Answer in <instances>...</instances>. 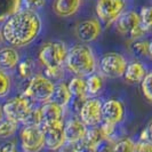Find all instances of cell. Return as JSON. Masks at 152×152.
<instances>
[{
	"instance_id": "obj_5",
	"label": "cell",
	"mask_w": 152,
	"mask_h": 152,
	"mask_svg": "<svg viewBox=\"0 0 152 152\" xmlns=\"http://www.w3.org/2000/svg\"><path fill=\"white\" fill-rule=\"evenodd\" d=\"M1 109H2L4 117L6 119L16 124H23V121L26 119V117L29 115L33 107H32L31 99L21 95L6 101Z\"/></svg>"
},
{
	"instance_id": "obj_9",
	"label": "cell",
	"mask_w": 152,
	"mask_h": 152,
	"mask_svg": "<svg viewBox=\"0 0 152 152\" xmlns=\"http://www.w3.org/2000/svg\"><path fill=\"white\" fill-rule=\"evenodd\" d=\"M103 102L97 97H88L85 101L79 112V118L87 127H95L102 124Z\"/></svg>"
},
{
	"instance_id": "obj_20",
	"label": "cell",
	"mask_w": 152,
	"mask_h": 152,
	"mask_svg": "<svg viewBox=\"0 0 152 152\" xmlns=\"http://www.w3.org/2000/svg\"><path fill=\"white\" fill-rule=\"evenodd\" d=\"M20 64L18 52L13 47L0 49V68L1 70H12Z\"/></svg>"
},
{
	"instance_id": "obj_26",
	"label": "cell",
	"mask_w": 152,
	"mask_h": 152,
	"mask_svg": "<svg viewBox=\"0 0 152 152\" xmlns=\"http://www.w3.org/2000/svg\"><path fill=\"white\" fill-rule=\"evenodd\" d=\"M132 52L138 57H149V40H135L132 44Z\"/></svg>"
},
{
	"instance_id": "obj_4",
	"label": "cell",
	"mask_w": 152,
	"mask_h": 152,
	"mask_svg": "<svg viewBox=\"0 0 152 152\" xmlns=\"http://www.w3.org/2000/svg\"><path fill=\"white\" fill-rule=\"evenodd\" d=\"M55 91V84L52 79L46 76H34L31 78L26 86L23 96L39 103H47L52 101Z\"/></svg>"
},
{
	"instance_id": "obj_23",
	"label": "cell",
	"mask_w": 152,
	"mask_h": 152,
	"mask_svg": "<svg viewBox=\"0 0 152 152\" xmlns=\"http://www.w3.org/2000/svg\"><path fill=\"white\" fill-rule=\"evenodd\" d=\"M86 85H87V94H88V96H95L101 91L102 87H103V79L99 75L94 73L91 76L87 77Z\"/></svg>"
},
{
	"instance_id": "obj_33",
	"label": "cell",
	"mask_w": 152,
	"mask_h": 152,
	"mask_svg": "<svg viewBox=\"0 0 152 152\" xmlns=\"http://www.w3.org/2000/svg\"><path fill=\"white\" fill-rule=\"evenodd\" d=\"M25 9L36 12L38 9H41L46 5V0H22Z\"/></svg>"
},
{
	"instance_id": "obj_31",
	"label": "cell",
	"mask_w": 152,
	"mask_h": 152,
	"mask_svg": "<svg viewBox=\"0 0 152 152\" xmlns=\"http://www.w3.org/2000/svg\"><path fill=\"white\" fill-rule=\"evenodd\" d=\"M12 87V80L10 77L8 76L4 70L0 69V97H5L10 91Z\"/></svg>"
},
{
	"instance_id": "obj_2",
	"label": "cell",
	"mask_w": 152,
	"mask_h": 152,
	"mask_svg": "<svg viewBox=\"0 0 152 152\" xmlns=\"http://www.w3.org/2000/svg\"><path fill=\"white\" fill-rule=\"evenodd\" d=\"M68 50L66 46L60 41H48L41 46L38 58L46 69V77L49 79H56L62 76Z\"/></svg>"
},
{
	"instance_id": "obj_14",
	"label": "cell",
	"mask_w": 152,
	"mask_h": 152,
	"mask_svg": "<svg viewBox=\"0 0 152 152\" xmlns=\"http://www.w3.org/2000/svg\"><path fill=\"white\" fill-rule=\"evenodd\" d=\"M140 25V14L135 10H125L115 21V29L124 36H129Z\"/></svg>"
},
{
	"instance_id": "obj_11",
	"label": "cell",
	"mask_w": 152,
	"mask_h": 152,
	"mask_svg": "<svg viewBox=\"0 0 152 152\" xmlns=\"http://www.w3.org/2000/svg\"><path fill=\"white\" fill-rule=\"evenodd\" d=\"M102 32V25L97 18H89L78 23L75 29L77 38L83 42H93L99 37Z\"/></svg>"
},
{
	"instance_id": "obj_1",
	"label": "cell",
	"mask_w": 152,
	"mask_h": 152,
	"mask_svg": "<svg viewBox=\"0 0 152 152\" xmlns=\"http://www.w3.org/2000/svg\"><path fill=\"white\" fill-rule=\"evenodd\" d=\"M41 28V18L36 12L21 9L5 21L1 28V37L13 47H25L38 38Z\"/></svg>"
},
{
	"instance_id": "obj_22",
	"label": "cell",
	"mask_w": 152,
	"mask_h": 152,
	"mask_svg": "<svg viewBox=\"0 0 152 152\" xmlns=\"http://www.w3.org/2000/svg\"><path fill=\"white\" fill-rule=\"evenodd\" d=\"M52 101L57 103L58 105H61L62 107H66L72 101V95L69 91L68 85L64 84V83H60L58 85H56Z\"/></svg>"
},
{
	"instance_id": "obj_12",
	"label": "cell",
	"mask_w": 152,
	"mask_h": 152,
	"mask_svg": "<svg viewBox=\"0 0 152 152\" xmlns=\"http://www.w3.org/2000/svg\"><path fill=\"white\" fill-rule=\"evenodd\" d=\"M126 109L121 101L117 99H110L103 102L102 105V118L103 121L118 125L125 119Z\"/></svg>"
},
{
	"instance_id": "obj_38",
	"label": "cell",
	"mask_w": 152,
	"mask_h": 152,
	"mask_svg": "<svg viewBox=\"0 0 152 152\" xmlns=\"http://www.w3.org/2000/svg\"><path fill=\"white\" fill-rule=\"evenodd\" d=\"M146 130H148V135H149V141L152 143V120L150 121V124L148 125Z\"/></svg>"
},
{
	"instance_id": "obj_34",
	"label": "cell",
	"mask_w": 152,
	"mask_h": 152,
	"mask_svg": "<svg viewBox=\"0 0 152 152\" xmlns=\"http://www.w3.org/2000/svg\"><path fill=\"white\" fill-rule=\"evenodd\" d=\"M114 144H115V142H113L111 138H105L104 141H102L99 143L95 152H113Z\"/></svg>"
},
{
	"instance_id": "obj_37",
	"label": "cell",
	"mask_w": 152,
	"mask_h": 152,
	"mask_svg": "<svg viewBox=\"0 0 152 152\" xmlns=\"http://www.w3.org/2000/svg\"><path fill=\"white\" fill-rule=\"evenodd\" d=\"M0 152H18L16 150L14 142H7L0 146Z\"/></svg>"
},
{
	"instance_id": "obj_17",
	"label": "cell",
	"mask_w": 152,
	"mask_h": 152,
	"mask_svg": "<svg viewBox=\"0 0 152 152\" xmlns=\"http://www.w3.org/2000/svg\"><path fill=\"white\" fill-rule=\"evenodd\" d=\"M81 6V0H54L53 12L60 17H71Z\"/></svg>"
},
{
	"instance_id": "obj_19",
	"label": "cell",
	"mask_w": 152,
	"mask_h": 152,
	"mask_svg": "<svg viewBox=\"0 0 152 152\" xmlns=\"http://www.w3.org/2000/svg\"><path fill=\"white\" fill-rule=\"evenodd\" d=\"M105 138H107V137L104 135V133L102 132L101 127L95 126V127L88 128L87 133H86V136L83 140L85 150H87L88 152H95V150L99 145V143L102 141H104Z\"/></svg>"
},
{
	"instance_id": "obj_39",
	"label": "cell",
	"mask_w": 152,
	"mask_h": 152,
	"mask_svg": "<svg viewBox=\"0 0 152 152\" xmlns=\"http://www.w3.org/2000/svg\"><path fill=\"white\" fill-rule=\"evenodd\" d=\"M149 57L152 60V39L149 40Z\"/></svg>"
},
{
	"instance_id": "obj_41",
	"label": "cell",
	"mask_w": 152,
	"mask_h": 152,
	"mask_svg": "<svg viewBox=\"0 0 152 152\" xmlns=\"http://www.w3.org/2000/svg\"><path fill=\"white\" fill-rule=\"evenodd\" d=\"M0 39H1V32H0Z\"/></svg>"
},
{
	"instance_id": "obj_18",
	"label": "cell",
	"mask_w": 152,
	"mask_h": 152,
	"mask_svg": "<svg viewBox=\"0 0 152 152\" xmlns=\"http://www.w3.org/2000/svg\"><path fill=\"white\" fill-rule=\"evenodd\" d=\"M146 73H148L146 68L142 62L133 61L127 64V69L125 71L124 78L126 81H128L130 84H138V83H142Z\"/></svg>"
},
{
	"instance_id": "obj_21",
	"label": "cell",
	"mask_w": 152,
	"mask_h": 152,
	"mask_svg": "<svg viewBox=\"0 0 152 152\" xmlns=\"http://www.w3.org/2000/svg\"><path fill=\"white\" fill-rule=\"evenodd\" d=\"M22 5V0H0V22L18 13Z\"/></svg>"
},
{
	"instance_id": "obj_40",
	"label": "cell",
	"mask_w": 152,
	"mask_h": 152,
	"mask_svg": "<svg viewBox=\"0 0 152 152\" xmlns=\"http://www.w3.org/2000/svg\"><path fill=\"white\" fill-rule=\"evenodd\" d=\"M2 117H4V113H2V109L0 107V121L2 120Z\"/></svg>"
},
{
	"instance_id": "obj_28",
	"label": "cell",
	"mask_w": 152,
	"mask_h": 152,
	"mask_svg": "<svg viewBox=\"0 0 152 152\" xmlns=\"http://www.w3.org/2000/svg\"><path fill=\"white\" fill-rule=\"evenodd\" d=\"M17 66H18V75H20V77L23 78V79H28L33 72L34 64H33V61L31 58H25L22 62H20V64Z\"/></svg>"
},
{
	"instance_id": "obj_25",
	"label": "cell",
	"mask_w": 152,
	"mask_h": 152,
	"mask_svg": "<svg viewBox=\"0 0 152 152\" xmlns=\"http://www.w3.org/2000/svg\"><path fill=\"white\" fill-rule=\"evenodd\" d=\"M17 125L18 124L8 119H2L0 121V138H8L14 135L17 130Z\"/></svg>"
},
{
	"instance_id": "obj_13",
	"label": "cell",
	"mask_w": 152,
	"mask_h": 152,
	"mask_svg": "<svg viewBox=\"0 0 152 152\" xmlns=\"http://www.w3.org/2000/svg\"><path fill=\"white\" fill-rule=\"evenodd\" d=\"M68 87L72 95V101H71L72 107L75 109V111L79 113L85 101L88 99L86 80L81 77H75L69 81Z\"/></svg>"
},
{
	"instance_id": "obj_7",
	"label": "cell",
	"mask_w": 152,
	"mask_h": 152,
	"mask_svg": "<svg viewBox=\"0 0 152 152\" xmlns=\"http://www.w3.org/2000/svg\"><path fill=\"white\" fill-rule=\"evenodd\" d=\"M127 69V61L120 53L104 54L99 61V70L107 78H120L124 77Z\"/></svg>"
},
{
	"instance_id": "obj_15",
	"label": "cell",
	"mask_w": 152,
	"mask_h": 152,
	"mask_svg": "<svg viewBox=\"0 0 152 152\" xmlns=\"http://www.w3.org/2000/svg\"><path fill=\"white\" fill-rule=\"evenodd\" d=\"M41 127L49 126V125H55L58 122H63V107L55 103L53 101H49L47 103H44L41 107Z\"/></svg>"
},
{
	"instance_id": "obj_16",
	"label": "cell",
	"mask_w": 152,
	"mask_h": 152,
	"mask_svg": "<svg viewBox=\"0 0 152 152\" xmlns=\"http://www.w3.org/2000/svg\"><path fill=\"white\" fill-rule=\"evenodd\" d=\"M88 127L80 118H72L64 124V134L66 142H81L86 136Z\"/></svg>"
},
{
	"instance_id": "obj_24",
	"label": "cell",
	"mask_w": 152,
	"mask_h": 152,
	"mask_svg": "<svg viewBox=\"0 0 152 152\" xmlns=\"http://www.w3.org/2000/svg\"><path fill=\"white\" fill-rule=\"evenodd\" d=\"M140 14V21L141 26L144 29V31L151 32L152 31V6H146L141 9Z\"/></svg>"
},
{
	"instance_id": "obj_27",
	"label": "cell",
	"mask_w": 152,
	"mask_h": 152,
	"mask_svg": "<svg viewBox=\"0 0 152 152\" xmlns=\"http://www.w3.org/2000/svg\"><path fill=\"white\" fill-rule=\"evenodd\" d=\"M113 152H135V142L128 137L121 138L115 142Z\"/></svg>"
},
{
	"instance_id": "obj_10",
	"label": "cell",
	"mask_w": 152,
	"mask_h": 152,
	"mask_svg": "<svg viewBox=\"0 0 152 152\" xmlns=\"http://www.w3.org/2000/svg\"><path fill=\"white\" fill-rule=\"evenodd\" d=\"M64 124L65 122L63 121L45 127L40 126L45 134V144L47 149L52 151H58L66 143V138L64 134Z\"/></svg>"
},
{
	"instance_id": "obj_6",
	"label": "cell",
	"mask_w": 152,
	"mask_h": 152,
	"mask_svg": "<svg viewBox=\"0 0 152 152\" xmlns=\"http://www.w3.org/2000/svg\"><path fill=\"white\" fill-rule=\"evenodd\" d=\"M20 141L23 152H40L46 146L45 134L40 126H24Z\"/></svg>"
},
{
	"instance_id": "obj_35",
	"label": "cell",
	"mask_w": 152,
	"mask_h": 152,
	"mask_svg": "<svg viewBox=\"0 0 152 152\" xmlns=\"http://www.w3.org/2000/svg\"><path fill=\"white\" fill-rule=\"evenodd\" d=\"M135 152H152V143L150 141H138L135 143Z\"/></svg>"
},
{
	"instance_id": "obj_29",
	"label": "cell",
	"mask_w": 152,
	"mask_h": 152,
	"mask_svg": "<svg viewBox=\"0 0 152 152\" xmlns=\"http://www.w3.org/2000/svg\"><path fill=\"white\" fill-rule=\"evenodd\" d=\"M141 89L143 93V96L152 103V71L148 72L144 79L141 83Z\"/></svg>"
},
{
	"instance_id": "obj_32",
	"label": "cell",
	"mask_w": 152,
	"mask_h": 152,
	"mask_svg": "<svg viewBox=\"0 0 152 152\" xmlns=\"http://www.w3.org/2000/svg\"><path fill=\"white\" fill-rule=\"evenodd\" d=\"M60 152H84L85 146L81 142H66L65 144L58 150Z\"/></svg>"
},
{
	"instance_id": "obj_3",
	"label": "cell",
	"mask_w": 152,
	"mask_h": 152,
	"mask_svg": "<svg viewBox=\"0 0 152 152\" xmlns=\"http://www.w3.org/2000/svg\"><path fill=\"white\" fill-rule=\"evenodd\" d=\"M65 66L77 77H89L96 71V58L91 48L87 45H76L68 50Z\"/></svg>"
},
{
	"instance_id": "obj_30",
	"label": "cell",
	"mask_w": 152,
	"mask_h": 152,
	"mask_svg": "<svg viewBox=\"0 0 152 152\" xmlns=\"http://www.w3.org/2000/svg\"><path fill=\"white\" fill-rule=\"evenodd\" d=\"M41 110L40 107L38 109H32L29 115L26 117V119L23 121L24 126H41Z\"/></svg>"
},
{
	"instance_id": "obj_8",
	"label": "cell",
	"mask_w": 152,
	"mask_h": 152,
	"mask_svg": "<svg viewBox=\"0 0 152 152\" xmlns=\"http://www.w3.org/2000/svg\"><path fill=\"white\" fill-rule=\"evenodd\" d=\"M125 0H97L95 10L99 21L110 25L111 23L115 22L125 12Z\"/></svg>"
},
{
	"instance_id": "obj_36",
	"label": "cell",
	"mask_w": 152,
	"mask_h": 152,
	"mask_svg": "<svg viewBox=\"0 0 152 152\" xmlns=\"http://www.w3.org/2000/svg\"><path fill=\"white\" fill-rule=\"evenodd\" d=\"M115 126L117 125H113V124H109V122L102 121L101 124V129L104 133V135L107 137V138H111V136L113 135L114 130H115Z\"/></svg>"
}]
</instances>
